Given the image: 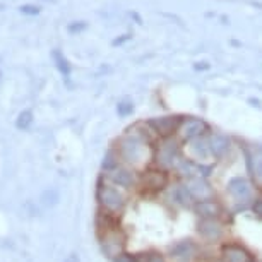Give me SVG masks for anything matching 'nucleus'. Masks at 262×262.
Segmentation results:
<instances>
[{
  "label": "nucleus",
  "instance_id": "nucleus-1",
  "mask_svg": "<svg viewBox=\"0 0 262 262\" xmlns=\"http://www.w3.org/2000/svg\"><path fill=\"white\" fill-rule=\"evenodd\" d=\"M156 137L147 127V123L130 127L125 136L118 141V158L134 170H146L152 165V149H155Z\"/></svg>",
  "mask_w": 262,
  "mask_h": 262
},
{
  "label": "nucleus",
  "instance_id": "nucleus-2",
  "mask_svg": "<svg viewBox=\"0 0 262 262\" xmlns=\"http://www.w3.org/2000/svg\"><path fill=\"white\" fill-rule=\"evenodd\" d=\"M184 156V142L179 137H165V139H156L155 149H152V165L161 168V170L173 171L177 161Z\"/></svg>",
  "mask_w": 262,
  "mask_h": 262
},
{
  "label": "nucleus",
  "instance_id": "nucleus-3",
  "mask_svg": "<svg viewBox=\"0 0 262 262\" xmlns=\"http://www.w3.org/2000/svg\"><path fill=\"white\" fill-rule=\"evenodd\" d=\"M96 197L105 214L112 217L120 216L127 207V197L118 187L112 184H98Z\"/></svg>",
  "mask_w": 262,
  "mask_h": 262
},
{
  "label": "nucleus",
  "instance_id": "nucleus-4",
  "mask_svg": "<svg viewBox=\"0 0 262 262\" xmlns=\"http://www.w3.org/2000/svg\"><path fill=\"white\" fill-rule=\"evenodd\" d=\"M170 185H171V173L170 171L161 170V168H158L155 165L147 166L146 170L141 171L139 187L147 195L165 194Z\"/></svg>",
  "mask_w": 262,
  "mask_h": 262
},
{
  "label": "nucleus",
  "instance_id": "nucleus-5",
  "mask_svg": "<svg viewBox=\"0 0 262 262\" xmlns=\"http://www.w3.org/2000/svg\"><path fill=\"white\" fill-rule=\"evenodd\" d=\"M255 192L257 187L247 177H233L226 184V194L238 204H252V201L257 197Z\"/></svg>",
  "mask_w": 262,
  "mask_h": 262
},
{
  "label": "nucleus",
  "instance_id": "nucleus-6",
  "mask_svg": "<svg viewBox=\"0 0 262 262\" xmlns=\"http://www.w3.org/2000/svg\"><path fill=\"white\" fill-rule=\"evenodd\" d=\"M166 257L170 262H197L201 259V247L192 238H184L168 247Z\"/></svg>",
  "mask_w": 262,
  "mask_h": 262
},
{
  "label": "nucleus",
  "instance_id": "nucleus-7",
  "mask_svg": "<svg viewBox=\"0 0 262 262\" xmlns=\"http://www.w3.org/2000/svg\"><path fill=\"white\" fill-rule=\"evenodd\" d=\"M127 247V235L118 228V226H110V228L103 230L101 235V250L106 257L113 260L115 257L125 252Z\"/></svg>",
  "mask_w": 262,
  "mask_h": 262
},
{
  "label": "nucleus",
  "instance_id": "nucleus-8",
  "mask_svg": "<svg viewBox=\"0 0 262 262\" xmlns=\"http://www.w3.org/2000/svg\"><path fill=\"white\" fill-rule=\"evenodd\" d=\"M184 117L180 115H168V117H156L147 120V127L155 134L156 139H165V137H173L179 132V127Z\"/></svg>",
  "mask_w": 262,
  "mask_h": 262
},
{
  "label": "nucleus",
  "instance_id": "nucleus-9",
  "mask_svg": "<svg viewBox=\"0 0 262 262\" xmlns=\"http://www.w3.org/2000/svg\"><path fill=\"white\" fill-rule=\"evenodd\" d=\"M209 132L211 127L206 120H202L199 117H184V120H182L179 127V132H177V137L182 142H189L195 139V137L207 136Z\"/></svg>",
  "mask_w": 262,
  "mask_h": 262
},
{
  "label": "nucleus",
  "instance_id": "nucleus-10",
  "mask_svg": "<svg viewBox=\"0 0 262 262\" xmlns=\"http://www.w3.org/2000/svg\"><path fill=\"white\" fill-rule=\"evenodd\" d=\"M139 177H141L139 171L125 165H118L117 168H113L112 171H108V180L112 182V185L118 187V189H125V190L139 187Z\"/></svg>",
  "mask_w": 262,
  "mask_h": 262
},
{
  "label": "nucleus",
  "instance_id": "nucleus-11",
  "mask_svg": "<svg viewBox=\"0 0 262 262\" xmlns=\"http://www.w3.org/2000/svg\"><path fill=\"white\" fill-rule=\"evenodd\" d=\"M254 255L244 244L238 242H223L220 245V262H254Z\"/></svg>",
  "mask_w": 262,
  "mask_h": 262
},
{
  "label": "nucleus",
  "instance_id": "nucleus-12",
  "mask_svg": "<svg viewBox=\"0 0 262 262\" xmlns=\"http://www.w3.org/2000/svg\"><path fill=\"white\" fill-rule=\"evenodd\" d=\"M225 231L223 220H199L197 223V235L206 244H220L225 238Z\"/></svg>",
  "mask_w": 262,
  "mask_h": 262
},
{
  "label": "nucleus",
  "instance_id": "nucleus-13",
  "mask_svg": "<svg viewBox=\"0 0 262 262\" xmlns=\"http://www.w3.org/2000/svg\"><path fill=\"white\" fill-rule=\"evenodd\" d=\"M245 165L247 171L250 173V180L254 182L257 190L262 189V146L245 147Z\"/></svg>",
  "mask_w": 262,
  "mask_h": 262
},
{
  "label": "nucleus",
  "instance_id": "nucleus-14",
  "mask_svg": "<svg viewBox=\"0 0 262 262\" xmlns=\"http://www.w3.org/2000/svg\"><path fill=\"white\" fill-rule=\"evenodd\" d=\"M187 187V190L190 192L192 199L195 202L199 201H207V199H214L216 197V190L214 187L211 185L209 179L206 177H192V179L182 180Z\"/></svg>",
  "mask_w": 262,
  "mask_h": 262
},
{
  "label": "nucleus",
  "instance_id": "nucleus-15",
  "mask_svg": "<svg viewBox=\"0 0 262 262\" xmlns=\"http://www.w3.org/2000/svg\"><path fill=\"white\" fill-rule=\"evenodd\" d=\"M165 195H166V199L171 202V206L182 207V209H192L195 204V201L192 199L190 192L187 190V187L182 180L171 182V185L166 189Z\"/></svg>",
  "mask_w": 262,
  "mask_h": 262
},
{
  "label": "nucleus",
  "instance_id": "nucleus-16",
  "mask_svg": "<svg viewBox=\"0 0 262 262\" xmlns=\"http://www.w3.org/2000/svg\"><path fill=\"white\" fill-rule=\"evenodd\" d=\"M207 136H201L189 142H184V155L197 163H209L211 151H209V141H207Z\"/></svg>",
  "mask_w": 262,
  "mask_h": 262
},
{
  "label": "nucleus",
  "instance_id": "nucleus-17",
  "mask_svg": "<svg viewBox=\"0 0 262 262\" xmlns=\"http://www.w3.org/2000/svg\"><path fill=\"white\" fill-rule=\"evenodd\" d=\"M207 141H209L211 158L214 161L225 160L231 152V149H233V141H231V137L226 134H221V132H209Z\"/></svg>",
  "mask_w": 262,
  "mask_h": 262
},
{
  "label": "nucleus",
  "instance_id": "nucleus-18",
  "mask_svg": "<svg viewBox=\"0 0 262 262\" xmlns=\"http://www.w3.org/2000/svg\"><path fill=\"white\" fill-rule=\"evenodd\" d=\"M192 211L195 212V216L199 217V220H223L225 206H223V202L217 201L214 197V199L195 202Z\"/></svg>",
  "mask_w": 262,
  "mask_h": 262
},
{
  "label": "nucleus",
  "instance_id": "nucleus-19",
  "mask_svg": "<svg viewBox=\"0 0 262 262\" xmlns=\"http://www.w3.org/2000/svg\"><path fill=\"white\" fill-rule=\"evenodd\" d=\"M52 57H53V60H55V63H57L58 71H60V72L63 74V77H69V76H71V66H69L67 58L62 55V52L53 50V52H52Z\"/></svg>",
  "mask_w": 262,
  "mask_h": 262
},
{
  "label": "nucleus",
  "instance_id": "nucleus-20",
  "mask_svg": "<svg viewBox=\"0 0 262 262\" xmlns=\"http://www.w3.org/2000/svg\"><path fill=\"white\" fill-rule=\"evenodd\" d=\"M139 260L141 262H170L165 254H161V252H158V250H149V252H144V254H139Z\"/></svg>",
  "mask_w": 262,
  "mask_h": 262
},
{
  "label": "nucleus",
  "instance_id": "nucleus-21",
  "mask_svg": "<svg viewBox=\"0 0 262 262\" xmlns=\"http://www.w3.org/2000/svg\"><path fill=\"white\" fill-rule=\"evenodd\" d=\"M118 165H120L118 152L117 151H108V155L105 156V160H103V170L108 173V171H112L113 168H117Z\"/></svg>",
  "mask_w": 262,
  "mask_h": 262
},
{
  "label": "nucleus",
  "instance_id": "nucleus-22",
  "mask_svg": "<svg viewBox=\"0 0 262 262\" xmlns=\"http://www.w3.org/2000/svg\"><path fill=\"white\" fill-rule=\"evenodd\" d=\"M31 122H33V113L29 110H24L19 113L16 125H17V128H21V130H26V128L31 125Z\"/></svg>",
  "mask_w": 262,
  "mask_h": 262
},
{
  "label": "nucleus",
  "instance_id": "nucleus-23",
  "mask_svg": "<svg viewBox=\"0 0 262 262\" xmlns=\"http://www.w3.org/2000/svg\"><path fill=\"white\" fill-rule=\"evenodd\" d=\"M117 112L120 117H127L134 112V105H132V101H120L117 106Z\"/></svg>",
  "mask_w": 262,
  "mask_h": 262
},
{
  "label": "nucleus",
  "instance_id": "nucleus-24",
  "mask_svg": "<svg viewBox=\"0 0 262 262\" xmlns=\"http://www.w3.org/2000/svg\"><path fill=\"white\" fill-rule=\"evenodd\" d=\"M113 262H141V260H139V254H128V252H123V254L115 257Z\"/></svg>",
  "mask_w": 262,
  "mask_h": 262
},
{
  "label": "nucleus",
  "instance_id": "nucleus-25",
  "mask_svg": "<svg viewBox=\"0 0 262 262\" xmlns=\"http://www.w3.org/2000/svg\"><path fill=\"white\" fill-rule=\"evenodd\" d=\"M250 209H252V212H254L257 217H260V220H262V195H257L255 199L252 201Z\"/></svg>",
  "mask_w": 262,
  "mask_h": 262
},
{
  "label": "nucleus",
  "instance_id": "nucleus-26",
  "mask_svg": "<svg viewBox=\"0 0 262 262\" xmlns=\"http://www.w3.org/2000/svg\"><path fill=\"white\" fill-rule=\"evenodd\" d=\"M21 12L26 14V16H38L39 7L38 6H31V4H26V6H21Z\"/></svg>",
  "mask_w": 262,
  "mask_h": 262
},
{
  "label": "nucleus",
  "instance_id": "nucleus-27",
  "mask_svg": "<svg viewBox=\"0 0 262 262\" xmlns=\"http://www.w3.org/2000/svg\"><path fill=\"white\" fill-rule=\"evenodd\" d=\"M82 29H86V23H72L69 24V33H79L82 31Z\"/></svg>",
  "mask_w": 262,
  "mask_h": 262
},
{
  "label": "nucleus",
  "instance_id": "nucleus-28",
  "mask_svg": "<svg viewBox=\"0 0 262 262\" xmlns=\"http://www.w3.org/2000/svg\"><path fill=\"white\" fill-rule=\"evenodd\" d=\"M127 39H130V36H128V34H125V36H123V38H118V39H115V41H113V47L122 45V43H125Z\"/></svg>",
  "mask_w": 262,
  "mask_h": 262
},
{
  "label": "nucleus",
  "instance_id": "nucleus-29",
  "mask_svg": "<svg viewBox=\"0 0 262 262\" xmlns=\"http://www.w3.org/2000/svg\"><path fill=\"white\" fill-rule=\"evenodd\" d=\"M63 262H79V257H77L76 254H71Z\"/></svg>",
  "mask_w": 262,
  "mask_h": 262
},
{
  "label": "nucleus",
  "instance_id": "nucleus-30",
  "mask_svg": "<svg viewBox=\"0 0 262 262\" xmlns=\"http://www.w3.org/2000/svg\"><path fill=\"white\" fill-rule=\"evenodd\" d=\"M132 17H134V19H136V21H137V23H139V24H142V19H141L139 16H137V14H136V12H132Z\"/></svg>",
  "mask_w": 262,
  "mask_h": 262
},
{
  "label": "nucleus",
  "instance_id": "nucleus-31",
  "mask_svg": "<svg viewBox=\"0 0 262 262\" xmlns=\"http://www.w3.org/2000/svg\"><path fill=\"white\" fill-rule=\"evenodd\" d=\"M254 262H260V260H254Z\"/></svg>",
  "mask_w": 262,
  "mask_h": 262
},
{
  "label": "nucleus",
  "instance_id": "nucleus-32",
  "mask_svg": "<svg viewBox=\"0 0 262 262\" xmlns=\"http://www.w3.org/2000/svg\"><path fill=\"white\" fill-rule=\"evenodd\" d=\"M260 192H262V189H260Z\"/></svg>",
  "mask_w": 262,
  "mask_h": 262
}]
</instances>
